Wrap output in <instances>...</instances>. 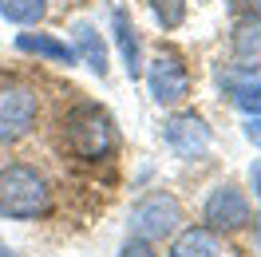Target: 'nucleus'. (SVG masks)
I'll use <instances>...</instances> for the list:
<instances>
[{
  "label": "nucleus",
  "mask_w": 261,
  "mask_h": 257,
  "mask_svg": "<svg viewBox=\"0 0 261 257\" xmlns=\"http://www.w3.org/2000/svg\"><path fill=\"white\" fill-rule=\"evenodd\" d=\"M64 143L83 162H99L115 150V123L99 103H80L64 119Z\"/></svg>",
  "instance_id": "obj_2"
},
{
  "label": "nucleus",
  "mask_w": 261,
  "mask_h": 257,
  "mask_svg": "<svg viewBox=\"0 0 261 257\" xmlns=\"http://www.w3.org/2000/svg\"><path fill=\"white\" fill-rule=\"evenodd\" d=\"M111 36L115 44H119V56H123V67H127L130 80H139L143 75V56H139V36H135V24L123 8H115L111 12Z\"/></svg>",
  "instance_id": "obj_8"
},
{
  "label": "nucleus",
  "mask_w": 261,
  "mask_h": 257,
  "mask_svg": "<svg viewBox=\"0 0 261 257\" xmlns=\"http://www.w3.org/2000/svg\"><path fill=\"white\" fill-rule=\"evenodd\" d=\"M249 186H253V194L261 198V159L253 162V166H249Z\"/></svg>",
  "instance_id": "obj_19"
},
{
  "label": "nucleus",
  "mask_w": 261,
  "mask_h": 257,
  "mask_svg": "<svg viewBox=\"0 0 261 257\" xmlns=\"http://www.w3.org/2000/svg\"><path fill=\"white\" fill-rule=\"evenodd\" d=\"M71 40H75V56H83V64L103 80L107 75V44L99 40V32L87 20H80V24H71Z\"/></svg>",
  "instance_id": "obj_10"
},
{
  "label": "nucleus",
  "mask_w": 261,
  "mask_h": 257,
  "mask_svg": "<svg viewBox=\"0 0 261 257\" xmlns=\"http://www.w3.org/2000/svg\"><path fill=\"white\" fill-rule=\"evenodd\" d=\"M170 257H222V249H218L214 229H206V225H194V229H186V234L174 241Z\"/></svg>",
  "instance_id": "obj_13"
},
{
  "label": "nucleus",
  "mask_w": 261,
  "mask_h": 257,
  "mask_svg": "<svg viewBox=\"0 0 261 257\" xmlns=\"http://www.w3.org/2000/svg\"><path fill=\"white\" fill-rule=\"evenodd\" d=\"M206 229H222V234H233L249 222V198H245L238 186H218L206 202Z\"/></svg>",
  "instance_id": "obj_7"
},
{
  "label": "nucleus",
  "mask_w": 261,
  "mask_h": 257,
  "mask_svg": "<svg viewBox=\"0 0 261 257\" xmlns=\"http://www.w3.org/2000/svg\"><path fill=\"white\" fill-rule=\"evenodd\" d=\"M229 8L238 16H261V0H229Z\"/></svg>",
  "instance_id": "obj_17"
},
{
  "label": "nucleus",
  "mask_w": 261,
  "mask_h": 257,
  "mask_svg": "<svg viewBox=\"0 0 261 257\" xmlns=\"http://www.w3.org/2000/svg\"><path fill=\"white\" fill-rule=\"evenodd\" d=\"M0 257H16V253H12V249H0Z\"/></svg>",
  "instance_id": "obj_21"
},
{
  "label": "nucleus",
  "mask_w": 261,
  "mask_h": 257,
  "mask_svg": "<svg viewBox=\"0 0 261 257\" xmlns=\"http://www.w3.org/2000/svg\"><path fill=\"white\" fill-rule=\"evenodd\" d=\"M51 210V186L28 162H8L0 166V218L12 222H32Z\"/></svg>",
  "instance_id": "obj_1"
},
{
  "label": "nucleus",
  "mask_w": 261,
  "mask_h": 257,
  "mask_svg": "<svg viewBox=\"0 0 261 257\" xmlns=\"http://www.w3.org/2000/svg\"><path fill=\"white\" fill-rule=\"evenodd\" d=\"M147 87L159 107H178L182 99L190 95V71H186V64L174 52H159L147 67Z\"/></svg>",
  "instance_id": "obj_5"
},
{
  "label": "nucleus",
  "mask_w": 261,
  "mask_h": 257,
  "mask_svg": "<svg viewBox=\"0 0 261 257\" xmlns=\"http://www.w3.org/2000/svg\"><path fill=\"white\" fill-rule=\"evenodd\" d=\"M150 12L163 24L166 32H174L182 20H186V0H150Z\"/></svg>",
  "instance_id": "obj_15"
},
{
  "label": "nucleus",
  "mask_w": 261,
  "mask_h": 257,
  "mask_svg": "<svg viewBox=\"0 0 261 257\" xmlns=\"http://www.w3.org/2000/svg\"><path fill=\"white\" fill-rule=\"evenodd\" d=\"M257 249H261V218H257Z\"/></svg>",
  "instance_id": "obj_20"
},
{
  "label": "nucleus",
  "mask_w": 261,
  "mask_h": 257,
  "mask_svg": "<svg viewBox=\"0 0 261 257\" xmlns=\"http://www.w3.org/2000/svg\"><path fill=\"white\" fill-rule=\"evenodd\" d=\"M127 225H130V234H135V238H143V241H163V238H170V234L182 225L178 198H174V194H166V190L139 198V202L130 206Z\"/></svg>",
  "instance_id": "obj_4"
},
{
  "label": "nucleus",
  "mask_w": 261,
  "mask_h": 257,
  "mask_svg": "<svg viewBox=\"0 0 261 257\" xmlns=\"http://www.w3.org/2000/svg\"><path fill=\"white\" fill-rule=\"evenodd\" d=\"M16 48L24 56H40V60H51V64H75V48L67 40H56V36H44V32H20Z\"/></svg>",
  "instance_id": "obj_9"
},
{
  "label": "nucleus",
  "mask_w": 261,
  "mask_h": 257,
  "mask_svg": "<svg viewBox=\"0 0 261 257\" xmlns=\"http://www.w3.org/2000/svg\"><path fill=\"white\" fill-rule=\"evenodd\" d=\"M40 119V95L28 83H0V146L28 139Z\"/></svg>",
  "instance_id": "obj_3"
},
{
  "label": "nucleus",
  "mask_w": 261,
  "mask_h": 257,
  "mask_svg": "<svg viewBox=\"0 0 261 257\" xmlns=\"http://www.w3.org/2000/svg\"><path fill=\"white\" fill-rule=\"evenodd\" d=\"M163 139H166V146H170L178 159H202V155L210 150V143H214L206 119H202V115H194V111L174 115V119L163 127Z\"/></svg>",
  "instance_id": "obj_6"
},
{
  "label": "nucleus",
  "mask_w": 261,
  "mask_h": 257,
  "mask_svg": "<svg viewBox=\"0 0 261 257\" xmlns=\"http://www.w3.org/2000/svg\"><path fill=\"white\" fill-rule=\"evenodd\" d=\"M245 139L253 146H261V115H249V119H245Z\"/></svg>",
  "instance_id": "obj_18"
},
{
  "label": "nucleus",
  "mask_w": 261,
  "mask_h": 257,
  "mask_svg": "<svg viewBox=\"0 0 261 257\" xmlns=\"http://www.w3.org/2000/svg\"><path fill=\"white\" fill-rule=\"evenodd\" d=\"M226 91L233 99V107L245 115H261V80L257 71H233L226 75Z\"/></svg>",
  "instance_id": "obj_11"
},
{
  "label": "nucleus",
  "mask_w": 261,
  "mask_h": 257,
  "mask_svg": "<svg viewBox=\"0 0 261 257\" xmlns=\"http://www.w3.org/2000/svg\"><path fill=\"white\" fill-rule=\"evenodd\" d=\"M0 16L8 24H40L48 16V0H0Z\"/></svg>",
  "instance_id": "obj_14"
},
{
  "label": "nucleus",
  "mask_w": 261,
  "mask_h": 257,
  "mask_svg": "<svg viewBox=\"0 0 261 257\" xmlns=\"http://www.w3.org/2000/svg\"><path fill=\"white\" fill-rule=\"evenodd\" d=\"M233 44H238V67L253 71V64L261 60V16H242Z\"/></svg>",
  "instance_id": "obj_12"
},
{
  "label": "nucleus",
  "mask_w": 261,
  "mask_h": 257,
  "mask_svg": "<svg viewBox=\"0 0 261 257\" xmlns=\"http://www.w3.org/2000/svg\"><path fill=\"white\" fill-rule=\"evenodd\" d=\"M119 257H159L154 249H150V241H143V238H130L127 245H123V253Z\"/></svg>",
  "instance_id": "obj_16"
}]
</instances>
